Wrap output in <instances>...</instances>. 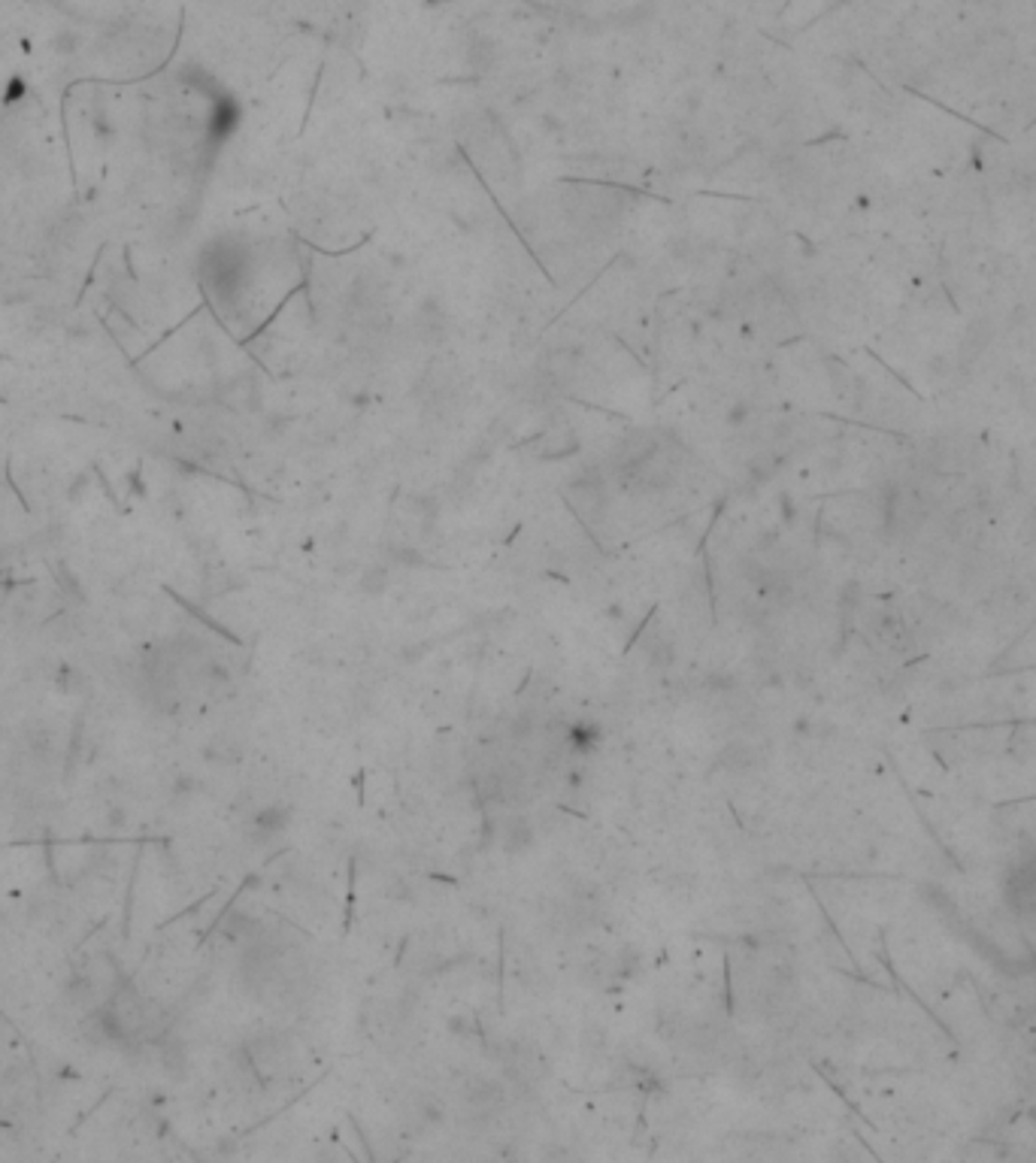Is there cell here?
Segmentation results:
<instances>
[{"instance_id": "2", "label": "cell", "mask_w": 1036, "mask_h": 1163, "mask_svg": "<svg viewBox=\"0 0 1036 1163\" xmlns=\"http://www.w3.org/2000/svg\"><path fill=\"white\" fill-rule=\"evenodd\" d=\"M288 824H291V809H285V806H267V809L255 812V818H252V831L258 839L276 837V833H282Z\"/></svg>"}, {"instance_id": "1", "label": "cell", "mask_w": 1036, "mask_h": 1163, "mask_svg": "<svg viewBox=\"0 0 1036 1163\" xmlns=\"http://www.w3.org/2000/svg\"><path fill=\"white\" fill-rule=\"evenodd\" d=\"M1010 900L1025 915H1036V858L1025 861L1010 876Z\"/></svg>"}]
</instances>
